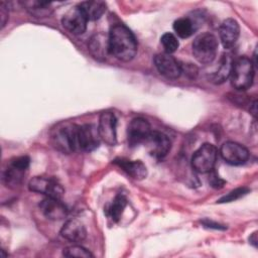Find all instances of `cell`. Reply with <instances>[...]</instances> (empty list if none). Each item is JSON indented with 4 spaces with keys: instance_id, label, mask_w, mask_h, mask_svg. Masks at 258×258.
Wrapping results in <instances>:
<instances>
[{
    "instance_id": "obj_1",
    "label": "cell",
    "mask_w": 258,
    "mask_h": 258,
    "mask_svg": "<svg viewBox=\"0 0 258 258\" xmlns=\"http://www.w3.org/2000/svg\"><path fill=\"white\" fill-rule=\"evenodd\" d=\"M109 50L116 58L130 61L137 52V41L131 30L124 24L118 23L109 32Z\"/></svg>"
},
{
    "instance_id": "obj_2",
    "label": "cell",
    "mask_w": 258,
    "mask_h": 258,
    "mask_svg": "<svg viewBox=\"0 0 258 258\" xmlns=\"http://www.w3.org/2000/svg\"><path fill=\"white\" fill-rule=\"evenodd\" d=\"M79 125L72 123H59L50 132L52 145L63 153H71L79 149L78 145Z\"/></svg>"
},
{
    "instance_id": "obj_3",
    "label": "cell",
    "mask_w": 258,
    "mask_h": 258,
    "mask_svg": "<svg viewBox=\"0 0 258 258\" xmlns=\"http://www.w3.org/2000/svg\"><path fill=\"white\" fill-rule=\"evenodd\" d=\"M254 64L246 56H240L233 61L231 69V84L233 88L239 91L249 89L254 80Z\"/></svg>"
},
{
    "instance_id": "obj_4",
    "label": "cell",
    "mask_w": 258,
    "mask_h": 258,
    "mask_svg": "<svg viewBox=\"0 0 258 258\" xmlns=\"http://www.w3.org/2000/svg\"><path fill=\"white\" fill-rule=\"evenodd\" d=\"M218 52L217 37L210 33L205 32L198 35L192 42V53L196 59L204 64L211 63Z\"/></svg>"
},
{
    "instance_id": "obj_5",
    "label": "cell",
    "mask_w": 258,
    "mask_h": 258,
    "mask_svg": "<svg viewBox=\"0 0 258 258\" xmlns=\"http://www.w3.org/2000/svg\"><path fill=\"white\" fill-rule=\"evenodd\" d=\"M218 150L211 143H204L192 155L191 166L200 173H208L215 167Z\"/></svg>"
},
{
    "instance_id": "obj_6",
    "label": "cell",
    "mask_w": 258,
    "mask_h": 258,
    "mask_svg": "<svg viewBox=\"0 0 258 258\" xmlns=\"http://www.w3.org/2000/svg\"><path fill=\"white\" fill-rule=\"evenodd\" d=\"M28 188L31 191L44 195L49 198L61 199L64 189L60 182L49 176H34L28 182Z\"/></svg>"
},
{
    "instance_id": "obj_7",
    "label": "cell",
    "mask_w": 258,
    "mask_h": 258,
    "mask_svg": "<svg viewBox=\"0 0 258 258\" xmlns=\"http://www.w3.org/2000/svg\"><path fill=\"white\" fill-rule=\"evenodd\" d=\"M98 131L101 140L109 146H114L117 143V119L114 113L110 111L101 113Z\"/></svg>"
},
{
    "instance_id": "obj_8",
    "label": "cell",
    "mask_w": 258,
    "mask_h": 258,
    "mask_svg": "<svg viewBox=\"0 0 258 258\" xmlns=\"http://www.w3.org/2000/svg\"><path fill=\"white\" fill-rule=\"evenodd\" d=\"M144 144L151 156L162 159L166 156L171 147V142L167 135L159 131H151Z\"/></svg>"
},
{
    "instance_id": "obj_9",
    "label": "cell",
    "mask_w": 258,
    "mask_h": 258,
    "mask_svg": "<svg viewBox=\"0 0 258 258\" xmlns=\"http://www.w3.org/2000/svg\"><path fill=\"white\" fill-rule=\"evenodd\" d=\"M88 21L89 20L79 5L70 9L61 19L62 26L75 35L83 34L86 31Z\"/></svg>"
},
{
    "instance_id": "obj_10",
    "label": "cell",
    "mask_w": 258,
    "mask_h": 258,
    "mask_svg": "<svg viewBox=\"0 0 258 258\" xmlns=\"http://www.w3.org/2000/svg\"><path fill=\"white\" fill-rule=\"evenodd\" d=\"M151 132L150 125L143 118H134L127 128V141L130 147H135L145 142Z\"/></svg>"
},
{
    "instance_id": "obj_11",
    "label": "cell",
    "mask_w": 258,
    "mask_h": 258,
    "mask_svg": "<svg viewBox=\"0 0 258 258\" xmlns=\"http://www.w3.org/2000/svg\"><path fill=\"white\" fill-rule=\"evenodd\" d=\"M223 159L232 165H240L245 163L249 158L248 149L240 143L234 141H227L223 143L220 149Z\"/></svg>"
},
{
    "instance_id": "obj_12",
    "label": "cell",
    "mask_w": 258,
    "mask_h": 258,
    "mask_svg": "<svg viewBox=\"0 0 258 258\" xmlns=\"http://www.w3.org/2000/svg\"><path fill=\"white\" fill-rule=\"evenodd\" d=\"M157 71L167 79L175 80L181 75V63L168 53H158L154 56Z\"/></svg>"
},
{
    "instance_id": "obj_13",
    "label": "cell",
    "mask_w": 258,
    "mask_h": 258,
    "mask_svg": "<svg viewBox=\"0 0 258 258\" xmlns=\"http://www.w3.org/2000/svg\"><path fill=\"white\" fill-rule=\"evenodd\" d=\"M100 135L98 127L92 124H84L78 128L79 149L84 151H93L100 144Z\"/></svg>"
},
{
    "instance_id": "obj_14",
    "label": "cell",
    "mask_w": 258,
    "mask_h": 258,
    "mask_svg": "<svg viewBox=\"0 0 258 258\" xmlns=\"http://www.w3.org/2000/svg\"><path fill=\"white\" fill-rule=\"evenodd\" d=\"M39 209L41 213L49 220L59 221L68 216V209L60 199L45 197L40 204Z\"/></svg>"
},
{
    "instance_id": "obj_15",
    "label": "cell",
    "mask_w": 258,
    "mask_h": 258,
    "mask_svg": "<svg viewBox=\"0 0 258 258\" xmlns=\"http://www.w3.org/2000/svg\"><path fill=\"white\" fill-rule=\"evenodd\" d=\"M220 39L225 48H231L237 42L240 35L239 23L233 18L225 19L219 29Z\"/></svg>"
},
{
    "instance_id": "obj_16",
    "label": "cell",
    "mask_w": 258,
    "mask_h": 258,
    "mask_svg": "<svg viewBox=\"0 0 258 258\" xmlns=\"http://www.w3.org/2000/svg\"><path fill=\"white\" fill-rule=\"evenodd\" d=\"M60 235L74 243L82 242L87 237V230L84 224L78 219L68 220L60 229Z\"/></svg>"
},
{
    "instance_id": "obj_17",
    "label": "cell",
    "mask_w": 258,
    "mask_h": 258,
    "mask_svg": "<svg viewBox=\"0 0 258 258\" xmlns=\"http://www.w3.org/2000/svg\"><path fill=\"white\" fill-rule=\"evenodd\" d=\"M122 170H124L132 178L141 180L146 177L147 169L146 166L140 160H130L126 158H116L113 161Z\"/></svg>"
},
{
    "instance_id": "obj_18",
    "label": "cell",
    "mask_w": 258,
    "mask_h": 258,
    "mask_svg": "<svg viewBox=\"0 0 258 258\" xmlns=\"http://www.w3.org/2000/svg\"><path fill=\"white\" fill-rule=\"evenodd\" d=\"M89 49L95 58L104 59L107 53L110 52L109 36L102 32L95 34L89 42Z\"/></svg>"
},
{
    "instance_id": "obj_19",
    "label": "cell",
    "mask_w": 258,
    "mask_h": 258,
    "mask_svg": "<svg viewBox=\"0 0 258 258\" xmlns=\"http://www.w3.org/2000/svg\"><path fill=\"white\" fill-rule=\"evenodd\" d=\"M233 60L230 54H223L220 58L219 64L217 67V70L211 75L210 79L215 84H221L225 82L231 74Z\"/></svg>"
},
{
    "instance_id": "obj_20",
    "label": "cell",
    "mask_w": 258,
    "mask_h": 258,
    "mask_svg": "<svg viewBox=\"0 0 258 258\" xmlns=\"http://www.w3.org/2000/svg\"><path fill=\"white\" fill-rule=\"evenodd\" d=\"M88 20H97L106 11V3L103 1H84L79 4Z\"/></svg>"
},
{
    "instance_id": "obj_21",
    "label": "cell",
    "mask_w": 258,
    "mask_h": 258,
    "mask_svg": "<svg viewBox=\"0 0 258 258\" xmlns=\"http://www.w3.org/2000/svg\"><path fill=\"white\" fill-rule=\"evenodd\" d=\"M21 4L27 10L28 13H30L32 16L37 18L46 17L50 15L52 12L51 3H48V2L32 0V1L21 2Z\"/></svg>"
},
{
    "instance_id": "obj_22",
    "label": "cell",
    "mask_w": 258,
    "mask_h": 258,
    "mask_svg": "<svg viewBox=\"0 0 258 258\" xmlns=\"http://www.w3.org/2000/svg\"><path fill=\"white\" fill-rule=\"evenodd\" d=\"M127 206V199L124 195L119 194L115 197L113 202L106 208L105 213L113 222H118Z\"/></svg>"
},
{
    "instance_id": "obj_23",
    "label": "cell",
    "mask_w": 258,
    "mask_h": 258,
    "mask_svg": "<svg viewBox=\"0 0 258 258\" xmlns=\"http://www.w3.org/2000/svg\"><path fill=\"white\" fill-rule=\"evenodd\" d=\"M24 172L25 170H22L12 165L11 163H9V165L4 170V173H3V182L6 184V186L16 187L21 183Z\"/></svg>"
},
{
    "instance_id": "obj_24",
    "label": "cell",
    "mask_w": 258,
    "mask_h": 258,
    "mask_svg": "<svg viewBox=\"0 0 258 258\" xmlns=\"http://www.w3.org/2000/svg\"><path fill=\"white\" fill-rule=\"evenodd\" d=\"M173 30L181 38L189 37L195 30L192 21L187 17H181L173 22Z\"/></svg>"
},
{
    "instance_id": "obj_25",
    "label": "cell",
    "mask_w": 258,
    "mask_h": 258,
    "mask_svg": "<svg viewBox=\"0 0 258 258\" xmlns=\"http://www.w3.org/2000/svg\"><path fill=\"white\" fill-rule=\"evenodd\" d=\"M160 42L164 48L165 53L168 54H171L174 51H176L179 46V42L176 36L170 32H165L164 34H162V36L160 37Z\"/></svg>"
},
{
    "instance_id": "obj_26",
    "label": "cell",
    "mask_w": 258,
    "mask_h": 258,
    "mask_svg": "<svg viewBox=\"0 0 258 258\" xmlns=\"http://www.w3.org/2000/svg\"><path fill=\"white\" fill-rule=\"evenodd\" d=\"M62 255L66 257H83V258L94 257V255L88 249L79 245H73L64 248L62 251Z\"/></svg>"
},
{
    "instance_id": "obj_27",
    "label": "cell",
    "mask_w": 258,
    "mask_h": 258,
    "mask_svg": "<svg viewBox=\"0 0 258 258\" xmlns=\"http://www.w3.org/2000/svg\"><path fill=\"white\" fill-rule=\"evenodd\" d=\"M249 191V189L247 187H238L235 188L233 190H231L229 194H227L226 196L222 197L218 203L219 204H223V203H230V202H234L240 198H242L243 196H245L247 192Z\"/></svg>"
},
{
    "instance_id": "obj_28",
    "label": "cell",
    "mask_w": 258,
    "mask_h": 258,
    "mask_svg": "<svg viewBox=\"0 0 258 258\" xmlns=\"http://www.w3.org/2000/svg\"><path fill=\"white\" fill-rule=\"evenodd\" d=\"M10 163L22 170H26L29 167V163H30V159L28 156L26 155H22V156H17L14 157L10 160Z\"/></svg>"
},
{
    "instance_id": "obj_29",
    "label": "cell",
    "mask_w": 258,
    "mask_h": 258,
    "mask_svg": "<svg viewBox=\"0 0 258 258\" xmlns=\"http://www.w3.org/2000/svg\"><path fill=\"white\" fill-rule=\"evenodd\" d=\"M181 73H184L190 79H195L198 75V69L192 63H185V66L181 64Z\"/></svg>"
},
{
    "instance_id": "obj_30",
    "label": "cell",
    "mask_w": 258,
    "mask_h": 258,
    "mask_svg": "<svg viewBox=\"0 0 258 258\" xmlns=\"http://www.w3.org/2000/svg\"><path fill=\"white\" fill-rule=\"evenodd\" d=\"M209 182H210V184H211L213 187H216V188L222 187V186L224 185V183H225V181H224L221 177H219V176L217 175V173L214 172L213 170L210 171Z\"/></svg>"
},
{
    "instance_id": "obj_31",
    "label": "cell",
    "mask_w": 258,
    "mask_h": 258,
    "mask_svg": "<svg viewBox=\"0 0 258 258\" xmlns=\"http://www.w3.org/2000/svg\"><path fill=\"white\" fill-rule=\"evenodd\" d=\"M0 18H1V29L5 26L8 19V5L6 2L0 3Z\"/></svg>"
},
{
    "instance_id": "obj_32",
    "label": "cell",
    "mask_w": 258,
    "mask_h": 258,
    "mask_svg": "<svg viewBox=\"0 0 258 258\" xmlns=\"http://www.w3.org/2000/svg\"><path fill=\"white\" fill-rule=\"evenodd\" d=\"M203 224H204V226H205V227H207V228L225 229V227H224V226H221V225H219V224H217V223H213V222H211V221H204V222H203Z\"/></svg>"
},
{
    "instance_id": "obj_33",
    "label": "cell",
    "mask_w": 258,
    "mask_h": 258,
    "mask_svg": "<svg viewBox=\"0 0 258 258\" xmlns=\"http://www.w3.org/2000/svg\"><path fill=\"white\" fill-rule=\"evenodd\" d=\"M249 241L250 243L254 246V247H257V232H254L250 237H249Z\"/></svg>"
}]
</instances>
